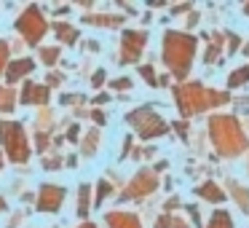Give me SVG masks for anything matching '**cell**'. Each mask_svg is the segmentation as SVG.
<instances>
[{
  "mask_svg": "<svg viewBox=\"0 0 249 228\" xmlns=\"http://www.w3.org/2000/svg\"><path fill=\"white\" fill-rule=\"evenodd\" d=\"M0 140L6 145V153L11 161L22 164L30 158V142L27 134H24L22 124H14V121H0Z\"/></svg>",
  "mask_w": 249,
  "mask_h": 228,
  "instance_id": "cell-1",
  "label": "cell"
},
{
  "mask_svg": "<svg viewBox=\"0 0 249 228\" xmlns=\"http://www.w3.org/2000/svg\"><path fill=\"white\" fill-rule=\"evenodd\" d=\"M91 188L89 185H81V196H78V215L81 217H86L89 215V201H91Z\"/></svg>",
  "mask_w": 249,
  "mask_h": 228,
  "instance_id": "cell-11",
  "label": "cell"
},
{
  "mask_svg": "<svg viewBox=\"0 0 249 228\" xmlns=\"http://www.w3.org/2000/svg\"><path fill=\"white\" fill-rule=\"evenodd\" d=\"M129 124H134L142 137H156V134H163V132H166L163 129V121L158 118L153 110H137V113H131Z\"/></svg>",
  "mask_w": 249,
  "mask_h": 228,
  "instance_id": "cell-4",
  "label": "cell"
},
{
  "mask_svg": "<svg viewBox=\"0 0 249 228\" xmlns=\"http://www.w3.org/2000/svg\"><path fill=\"white\" fill-rule=\"evenodd\" d=\"M35 70V62L33 59H17V62H11V65L6 67V81L8 83H17L22 76H27V73H33Z\"/></svg>",
  "mask_w": 249,
  "mask_h": 228,
  "instance_id": "cell-7",
  "label": "cell"
},
{
  "mask_svg": "<svg viewBox=\"0 0 249 228\" xmlns=\"http://www.w3.org/2000/svg\"><path fill=\"white\" fill-rule=\"evenodd\" d=\"M153 185H156V180H153L150 174H140V177L129 185V193H126V196H142L145 190H150Z\"/></svg>",
  "mask_w": 249,
  "mask_h": 228,
  "instance_id": "cell-10",
  "label": "cell"
},
{
  "mask_svg": "<svg viewBox=\"0 0 249 228\" xmlns=\"http://www.w3.org/2000/svg\"><path fill=\"white\" fill-rule=\"evenodd\" d=\"M201 196H206V199H214V201L222 199V193H217L214 185H204V188H201Z\"/></svg>",
  "mask_w": 249,
  "mask_h": 228,
  "instance_id": "cell-16",
  "label": "cell"
},
{
  "mask_svg": "<svg viewBox=\"0 0 249 228\" xmlns=\"http://www.w3.org/2000/svg\"><path fill=\"white\" fill-rule=\"evenodd\" d=\"M6 62H8V43H6V40H0V76H3Z\"/></svg>",
  "mask_w": 249,
  "mask_h": 228,
  "instance_id": "cell-18",
  "label": "cell"
},
{
  "mask_svg": "<svg viewBox=\"0 0 249 228\" xmlns=\"http://www.w3.org/2000/svg\"><path fill=\"white\" fill-rule=\"evenodd\" d=\"M212 228H231V220L225 217V212H217V215H214V223H212Z\"/></svg>",
  "mask_w": 249,
  "mask_h": 228,
  "instance_id": "cell-17",
  "label": "cell"
},
{
  "mask_svg": "<svg viewBox=\"0 0 249 228\" xmlns=\"http://www.w3.org/2000/svg\"><path fill=\"white\" fill-rule=\"evenodd\" d=\"M56 57H59V49H43V51H40V59H43L46 65H54Z\"/></svg>",
  "mask_w": 249,
  "mask_h": 228,
  "instance_id": "cell-15",
  "label": "cell"
},
{
  "mask_svg": "<svg viewBox=\"0 0 249 228\" xmlns=\"http://www.w3.org/2000/svg\"><path fill=\"white\" fill-rule=\"evenodd\" d=\"M107 190H110V185H107V183H99V193H97V201H102L105 196H107Z\"/></svg>",
  "mask_w": 249,
  "mask_h": 228,
  "instance_id": "cell-21",
  "label": "cell"
},
{
  "mask_svg": "<svg viewBox=\"0 0 249 228\" xmlns=\"http://www.w3.org/2000/svg\"><path fill=\"white\" fill-rule=\"evenodd\" d=\"M145 35L142 33H124V59H137V54L142 51Z\"/></svg>",
  "mask_w": 249,
  "mask_h": 228,
  "instance_id": "cell-8",
  "label": "cell"
},
{
  "mask_svg": "<svg viewBox=\"0 0 249 228\" xmlns=\"http://www.w3.org/2000/svg\"><path fill=\"white\" fill-rule=\"evenodd\" d=\"M107 226L110 228H140V223H137V217L124 215V212H110V215H107Z\"/></svg>",
  "mask_w": 249,
  "mask_h": 228,
  "instance_id": "cell-9",
  "label": "cell"
},
{
  "mask_svg": "<svg viewBox=\"0 0 249 228\" xmlns=\"http://www.w3.org/2000/svg\"><path fill=\"white\" fill-rule=\"evenodd\" d=\"M56 33H59V40L62 43H70V40H75L78 38V30L75 27H67V24H56Z\"/></svg>",
  "mask_w": 249,
  "mask_h": 228,
  "instance_id": "cell-13",
  "label": "cell"
},
{
  "mask_svg": "<svg viewBox=\"0 0 249 228\" xmlns=\"http://www.w3.org/2000/svg\"><path fill=\"white\" fill-rule=\"evenodd\" d=\"M22 102L24 105H46L49 102V89L40 86V83H24Z\"/></svg>",
  "mask_w": 249,
  "mask_h": 228,
  "instance_id": "cell-6",
  "label": "cell"
},
{
  "mask_svg": "<svg viewBox=\"0 0 249 228\" xmlns=\"http://www.w3.org/2000/svg\"><path fill=\"white\" fill-rule=\"evenodd\" d=\"M83 148H86V151H83L86 156H91V153H97V151H94V148H97V132H91V140H86V145H83Z\"/></svg>",
  "mask_w": 249,
  "mask_h": 228,
  "instance_id": "cell-19",
  "label": "cell"
},
{
  "mask_svg": "<svg viewBox=\"0 0 249 228\" xmlns=\"http://www.w3.org/2000/svg\"><path fill=\"white\" fill-rule=\"evenodd\" d=\"M81 228H97V226H91V223H86V226H81Z\"/></svg>",
  "mask_w": 249,
  "mask_h": 228,
  "instance_id": "cell-24",
  "label": "cell"
},
{
  "mask_svg": "<svg viewBox=\"0 0 249 228\" xmlns=\"http://www.w3.org/2000/svg\"><path fill=\"white\" fill-rule=\"evenodd\" d=\"M0 167H3V156H0Z\"/></svg>",
  "mask_w": 249,
  "mask_h": 228,
  "instance_id": "cell-25",
  "label": "cell"
},
{
  "mask_svg": "<svg viewBox=\"0 0 249 228\" xmlns=\"http://www.w3.org/2000/svg\"><path fill=\"white\" fill-rule=\"evenodd\" d=\"M193 54V40L185 38V35H177V33H169L166 35V46H163V57L166 62L172 65V70L177 76H182L188 70V59Z\"/></svg>",
  "mask_w": 249,
  "mask_h": 228,
  "instance_id": "cell-2",
  "label": "cell"
},
{
  "mask_svg": "<svg viewBox=\"0 0 249 228\" xmlns=\"http://www.w3.org/2000/svg\"><path fill=\"white\" fill-rule=\"evenodd\" d=\"M65 201V188L59 185H43L38 193V209L40 212H56Z\"/></svg>",
  "mask_w": 249,
  "mask_h": 228,
  "instance_id": "cell-5",
  "label": "cell"
},
{
  "mask_svg": "<svg viewBox=\"0 0 249 228\" xmlns=\"http://www.w3.org/2000/svg\"><path fill=\"white\" fill-rule=\"evenodd\" d=\"M102 78H105V73H102V70H99V73H97V76H94V83H97V86H99V83H102Z\"/></svg>",
  "mask_w": 249,
  "mask_h": 228,
  "instance_id": "cell-23",
  "label": "cell"
},
{
  "mask_svg": "<svg viewBox=\"0 0 249 228\" xmlns=\"http://www.w3.org/2000/svg\"><path fill=\"white\" fill-rule=\"evenodd\" d=\"M17 30L24 35V40H27L30 46H38L40 38L46 35V30H49V22L40 17V8L38 6H30L27 11L17 19Z\"/></svg>",
  "mask_w": 249,
  "mask_h": 228,
  "instance_id": "cell-3",
  "label": "cell"
},
{
  "mask_svg": "<svg viewBox=\"0 0 249 228\" xmlns=\"http://www.w3.org/2000/svg\"><path fill=\"white\" fill-rule=\"evenodd\" d=\"M113 89H129V81H126V78H121V81L113 83Z\"/></svg>",
  "mask_w": 249,
  "mask_h": 228,
  "instance_id": "cell-22",
  "label": "cell"
},
{
  "mask_svg": "<svg viewBox=\"0 0 249 228\" xmlns=\"http://www.w3.org/2000/svg\"><path fill=\"white\" fill-rule=\"evenodd\" d=\"M86 22H91V24H102V27H115V24L121 22L118 17H91V19H86Z\"/></svg>",
  "mask_w": 249,
  "mask_h": 228,
  "instance_id": "cell-14",
  "label": "cell"
},
{
  "mask_svg": "<svg viewBox=\"0 0 249 228\" xmlns=\"http://www.w3.org/2000/svg\"><path fill=\"white\" fill-rule=\"evenodd\" d=\"M244 78H249V70H238V73H236V76H233V78H231V86H238V83H241V81H244Z\"/></svg>",
  "mask_w": 249,
  "mask_h": 228,
  "instance_id": "cell-20",
  "label": "cell"
},
{
  "mask_svg": "<svg viewBox=\"0 0 249 228\" xmlns=\"http://www.w3.org/2000/svg\"><path fill=\"white\" fill-rule=\"evenodd\" d=\"M0 110L3 113H8V110H14V92L11 89H0Z\"/></svg>",
  "mask_w": 249,
  "mask_h": 228,
  "instance_id": "cell-12",
  "label": "cell"
}]
</instances>
